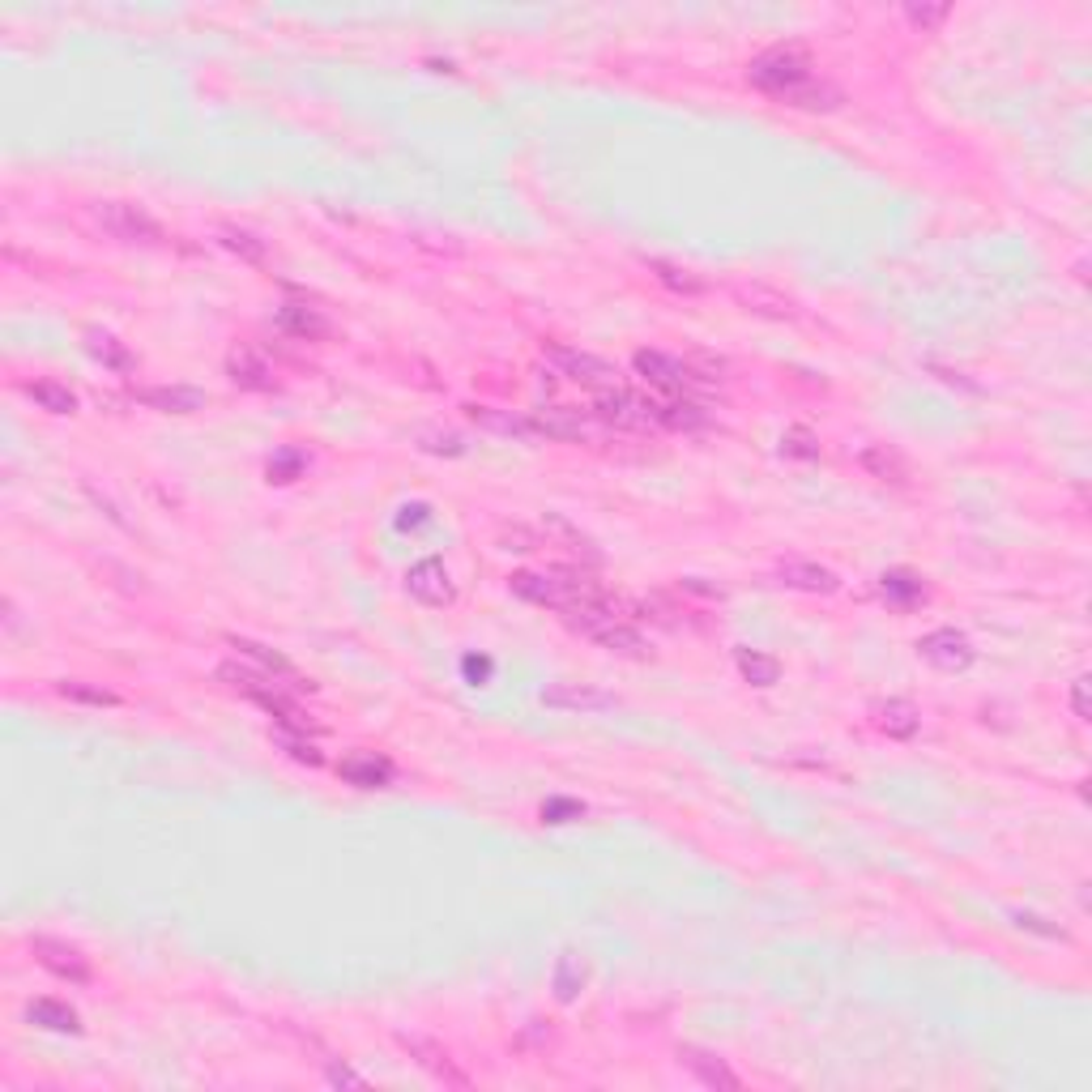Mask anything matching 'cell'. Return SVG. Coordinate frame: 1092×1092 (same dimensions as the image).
Segmentation results:
<instances>
[{
	"mask_svg": "<svg viewBox=\"0 0 1092 1092\" xmlns=\"http://www.w3.org/2000/svg\"><path fill=\"white\" fill-rule=\"evenodd\" d=\"M747 78H751L760 90L786 98V94H794L798 86L811 82L816 73H811V56H806V52H798V48H772V52H764V56L751 60Z\"/></svg>",
	"mask_w": 1092,
	"mask_h": 1092,
	"instance_id": "cell-1",
	"label": "cell"
},
{
	"mask_svg": "<svg viewBox=\"0 0 1092 1092\" xmlns=\"http://www.w3.org/2000/svg\"><path fill=\"white\" fill-rule=\"evenodd\" d=\"M94 218L102 223V231L124 239V243H158L163 239V227L146 214V209H137L128 201H102L94 209Z\"/></svg>",
	"mask_w": 1092,
	"mask_h": 1092,
	"instance_id": "cell-2",
	"label": "cell"
},
{
	"mask_svg": "<svg viewBox=\"0 0 1092 1092\" xmlns=\"http://www.w3.org/2000/svg\"><path fill=\"white\" fill-rule=\"evenodd\" d=\"M631 367H637L653 389H661L666 397H679L683 389H691V384H704L709 376H700L691 372V363H679L671 355H661V350H637V359H631Z\"/></svg>",
	"mask_w": 1092,
	"mask_h": 1092,
	"instance_id": "cell-3",
	"label": "cell"
},
{
	"mask_svg": "<svg viewBox=\"0 0 1092 1092\" xmlns=\"http://www.w3.org/2000/svg\"><path fill=\"white\" fill-rule=\"evenodd\" d=\"M918 653L935 666V671H947V675H956V671H969L973 666V641L965 637V631L956 627H935L926 631V637L918 641Z\"/></svg>",
	"mask_w": 1092,
	"mask_h": 1092,
	"instance_id": "cell-4",
	"label": "cell"
},
{
	"mask_svg": "<svg viewBox=\"0 0 1092 1092\" xmlns=\"http://www.w3.org/2000/svg\"><path fill=\"white\" fill-rule=\"evenodd\" d=\"M551 363H555L563 376H568V380H577V384H589V389H597V393H611V389H619V372H615L607 359L585 355V350L555 346V350H551Z\"/></svg>",
	"mask_w": 1092,
	"mask_h": 1092,
	"instance_id": "cell-5",
	"label": "cell"
},
{
	"mask_svg": "<svg viewBox=\"0 0 1092 1092\" xmlns=\"http://www.w3.org/2000/svg\"><path fill=\"white\" fill-rule=\"evenodd\" d=\"M30 952L39 956L43 969H52V973L64 977V981H73V985H86V981H90V961L78 952L73 943H60V939L39 935V939H30Z\"/></svg>",
	"mask_w": 1092,
	"mask_h": 1092,
	"instance_id": "cell-6",
	"label": "cell"
},
{
	"mask_svg": "<svg viewBox=\"0 0 1092 1092\" xmlns=\"http://www.w3.org/2000/svg\"><path fill=\"white\" fill-rule=\"evenodd\" d=\"M231 649H235L243 661H248L253 671H261L265 679L282 683L287 691H307V687H312V683H307V679L295 671V666H291L287 657H277L273 649H265V645H257V641H231Z\"/></svg>",
	"mask_w": 1092,
	"mask_h": 1092,
	"instance_id": "cell-7",
	"label": "cell"
},
{
	"mask_svg": "<svg viewBox=\"0 0 1092 1092\" xmlns=\"http://www.w3.org/2000/svg\"><path fill=\"white\" fill-rule=\"evenodd\" d=\"M406 589H410V597H418L422 607H448L452 597H456V589L448 581V568H444L440 559L414 563V568L406 572Z\"/></svg>",
	"mask_w": 1092,
	"mask_h": 1092,
	"instance_id": "cell-8",
	"label": "cell"
},
{
	"mask_svg": "<svg viewBox=\"0 0 1092 1092\" xmlns=\"http://www.w3.org/2000/svg\"><path fill=\"white\" fill-rule=\"evenodd\" d=\"M602 422L611 427H623V432H641V427H653V414H649V402L645 397H631L623 389H611V393H597V410H593Z\"/></svg>",
	"mask_w": 1092,
	"mask_h": 1092,
	"instance_id": "cell-9",
	"label": "cell"
},
{
	"mask_svg": "<svg viewBox=\"0 0 1092 1092\" xmlns=\"http://www.w3.org/2000/svg\"><path fill=\"white\" fill-rule=\"evenodd\" d=\"M397 1041H402V1050H406L410 1059H414L422 1071H427V1075H436V1080H444V1084H452V1088H466V1084H470L466 1071H456V1067H452V1059H448V1050H444V1045H436V1041H427V1037H414V1033H402Z\"/></svg>",
	"mask_w": 1092,
	"mask_h": 1092,
	"instance_id": "cell-10",
	"label": "cell"
},
{
	"mask_svg": "<svg viewBox=\"0 0 1092 1092\" xmlns=\"http://www.w3.org/2000/svg\"><path fill=\"white\" fill-rule=\"evenodd\" d=\"M530 432H538V436H551V440H585V436H593V422L585 418V414H577V410H568V406H551V410H534L530 418Z\"/></svg>",
	"mask_w": 1092,
	"mask_h": 1092,
	"instance_id": "cell-11",
	"label": "cell"
},
{
	"mask_svg": "<svg viewBox=\"0 0 1092 1092\" xmlns=\"http://www.w3.org/2000/svg\"><path fill=\"white\" fill-rule=\"evenodd\" d=\"M337 772H342V781L359 786V790H380V786H389V781H393V764L384 760V756H376V751H355V756H346V760L337 764Z\"/></svg>",
	"mask_w": 1092,
	"mask_h": 1092,
	"instance_id": "cell-12",
	"label": "cell"
},
{
	"mask_svg": "<svg viewBox=\"0 0 1092 1092\" xmlns=\"http://www.w3.org/2000/svg\"><path fill=\"white\" fill-rule=\"evenodd\" d=\"M589 641H597V645L611 649V653H623V657H645V653H649L645 637H641L637 627H627L619 615H611V619L597 623V627L589 631Z\"/></svg>",
	"mask_w": 1092,
	"mask_h": 1092,
	"instance_id": "cell-13",
	"label": "cell"
},
{
	"mask_svg": "<svg viewBox=\"0 0 1092 1092\" xmlns=\"http://www.w3.org/2000/svg\"><path fill=\"white\" fill-rule=\"evenodd\" d=\"M679 1059H683V1067L687 1071H696V1080L700 1084H709V1088H726V1092H734V1088H743V1080H738L721 1059H713V1054H704V1050H696V1045H683L679 1050Z\"/></svg>",
	"mask_w": 1092,
	"mask_h": 1092,
	"instance_id": "cell-14",
	"label": "cell"
},
{
	"mask_svg": "<svg viewBox=\"0 0 1092 1092\" xmlns=\"http://www.w3.org/2000/svg\"><path fill=\"white\" fill-rule=\"evenodd\" d=\"M137 402H146L150 410H163V414H193L205 406V393L171 384V389H137Z\"/></svg>",
	"mask_w": 1092,
	"mask_h": 1092,
	"instance_id": "cell-15",
	"label": "cell"
},
{
	"mask_svg": "<svg viewBox=\"0 0 1092 1092\" xmlns=\"http://www.w3.org/2000/svg\"><path fill=\"white\" fill-rule=\"evenodd\" d=\"M862 470L875 474L879 482H892V486H905L909 482V466H905V456L888 444H870L862 448Z\"/></svg>",
	"mask_w": 1092,
	"mask_h": 1092,
	"instance_id": "cell-16",
	"label": "cell"
},
{
	"mask_svg": "<svg viewBox=\"0 0 1092 1092\" xmlns=\"http://www.w3.org/2000/svg\"><path fill=\"white\" fill-rule=\"evenodd\" d=\"M86 350L102 363V367H112V372H132L137 359H132V350L124 342H116L108 329H86Z\"/></svg>",
	"mask_w": 1092,
	"mask_h": 1092,
	"instance_id": "cell-17",
	"label": "cell"
},
{
	"mask_svg": "<svg viewBox=\"0 0 1092 1092\" xmlns=\"http://www.w3.org/2000/svg\"><path fill=\"white\" fill-rule=\"evenodd\" d=\"M227 372H231V380L239 384V389H257V393L273 389V372L253 355V350H231Z\"/></svg>",
	"mask_w": 1092,
	"mask_h": 1092,
	"instance_id": "cell-18",
	"label": "cell"
},
{
	"mask_svg": "<svg viewBox=\"0 0 1092 1092\" xmlns=\"http://www.w3.org/2000/svg\"><path fill=\"white\" fill-rule=\"evenodd\" d=\"M30 1025H43L52 1033H82V1020L78 1011L68 1007V1003H56V999H39V1003H30Z\"/></svg>",
	"mask_w": 1092,
	"mask_h": 1092,
	"instance_id": "cell-19",
	"label": "cell"
},
{
	"mask_svg": "<svg viewBox=\"0 0 1092 1092\" xmlns=\"http://www.w3.org/2000/svg\"><path fill=\"white\" fill-rule=\"evenodd\" d=\"M734 661H738V675H743L747 683H756V687H772L781 679V661L760 653V649H734Z\"/></svg>",
	"mask_w": 1092,
	"mask_h": 1092,
	"instance_id": "cell-20",
	"label": "cell"
},
{
	"mask_svg": "<svg viewBox=\"0 0 1092 1092\" xmlns=\"http://www.w3.org/2000/svg\"><path fill=\"white\" fill-rule=\"evenodd\" d=\"M277 321H282V329L295 333V337H325L329 333V321L316 307H307V303H287Z\"/></svg>",
	"mask_w": 1092,
	"mask_h": 1092,
	"instance_id": "cell-21",
	"label": "cell"
},
{
	"mask_svg": "<svg viewBox=\"0 0 1092 1092\" xmlns=\"http://www.w3.org/2000/svg\"><path fill=\"white\" fill-rule=\"evenodd\" d=\"M781 581L794 585V589H811V593H832V589L840 585L836 572L820 568V563H786V568H781Z\"/></svg>",
	"mask_w": 1092,
	"mask_h": 1092,
	"instance_id": "cell-22",
	"label": "cell"
},
{
	"mask_svg": "<svg viewBox=\"0 0 1092 1092\" xmlns=\"http://www.w3.org/2000/svg\"><path fill=\"white\" fill-rule=\"evenodd\" d=\"M26 397H34L48 414H73L78 410V397L68 384H56V380H30L26 384Z\"/></svg>",
	"mask_w": 1092,
	"mask_h": 1092,
	"instance_id": "cell-23",
	"label": "cell"
},
{
	"mask_svg": "<svg viewBox=\"0 0 1092 1092\" xmlns=\"http://www.w3.org/2000/svg\"><path fill=\"white\" fill-rule=\"evenodd\" d=\"M581 991H585V961L577 952H563L555 961V999L559 1003H572Z\"/></svg>",
	"mask_w": 1092,
	"mask_h": 1092,
	"instance_id": "cell-24",
	"label": "cell"
},
{
	"mask_svg": "<svg viewBox=\"0 0 1092 1092\" xmlns=\"http://www.w3.org/2000/svg\"><path fill=\"white\" fill-rule=\"evenodd\" d=\"M879 730H888L892 738H913L918 734V709H913L909 700L879 704Z\"/></svg>",
	"mask_w": 1092,
	"mask_h": 1092,
	"instance_id": "cell-25",
	"label": "cell"
},
{
	"mask_svg": "<svg viewBox=\"0 0 1092 1092\" xmlns=\"http://www.w3.org/2000/svg\"><path fill=\"white\" fill-rule=\"evenodd\" d=\"M547 704H563V709H611L615 700H611L607 691L563 683V687H551V691H547Z\"/></svg>",
	"mask_w": 1092,
	"mask_h": 1092,
	"instance_id": "cell-26",
	"label": "cell"
},
{
	"mask_svg": "<svg viewBox=\"0 0 1092 1092\" xmlns=\"http://www.w3.org/2000/svg\"><path fill=\"white\" fill-rule=\"evenodd\" d=\"M218 239H223V248H231V253L243 257V261H253V265L265 261V239H257L253 231H243V227H223Z\"/></svg>",
	"mask_w": 1092,
	"mask_h": 1092,
	"instance_id": "cell-27",
	"label": "cell"
},
{
	"mask_svg": "<svg viewBox=\"0 0 1092 1092\" xmlns=\"http://www.w3.org/2000/svg\"><path fill=\"white\" fill-rule=\"evenodd\" d=\"M649 269L657 273V282H666L671 291H683V295H700L704 291V277H696L691 269H679L671 261H649Z\"/></svg>",
	"mask_w": 1092,
	"mask_h": 1092,
	"instance_id": "cell-28",
	"label": "cell"
},
{
	"mask_svg": "<svg viewBox=\"0 0 1092 1092\" xmlns=\"http://www.w3.org/2000/svg\"><path fill=\"white\" fill-rule=\"evenodd\" d=\"M307 470V456L299 452V448H282L277 456H269V482H295L299 474Z\"/></svg>",
	"mask_w": 1092,
	"mask_h": 1092,
	"instance_id": "cell-29",
	"label": "cell"
},
{
	"mask_svg": "<svg viewBox=\"0 0 1092 1092\" xmlns=\"http://www.w3.org/2000/svg\"><path fill=\"white\" fill-rule=\"evenodd\" d=\"M926 589H922V581L913 577V572H884V597H892V602H901V607H909V602H918Z\"/></svg>",
	"mask_w": 1092,
	"mask_h": 1092,
	"instance_id": "cell-30",
	"label": "cell"
},
{
	"mask_svg": "<svg viewBox=\"0 0 1092 1092\" xmlns=\"http://www.w3.org/2000/svg\"><path fill=\"white\" fill-rule=\"evenodd\" d=\"M781 452L786 456H802V462H816V456H820V440H816V432H806V427H790L781 436Z\"/></svg>",
	"mask_w": 1092,
	"mask_h": 1092,
	"instance_id": "cell-31",
	"label": "cell"
},
{
	"mask_svg": "<svg viewBox=\"0 0 1092 1092\" xmlns=\"http://www.w3.org/2000/svg\"><path fill=\"white\" fill-rule=\"evenodd\" d=\"M277 743L287 747V756H291V760H299V764H321V751H316V743H312L307 734L282 730V734H277Z\"/></svg>",
	"mask_w": 1092,
	"mask_h": 1092,
	"instance_id": "cell-32",
	"label": "cell"
},
{
	"mask_svg": "<svg viewBox=\"0 0 1092 1092\" xmlns=\"http://www.w3.org/2000/svg\"><path fill=\"white\" fill-rule=\"evenodd\" d=\"M585 816V806L577 802V798H547L542 802V820L547 824H572V820H581Z\"/></svg>",
	"mask_w": 1092,
	"mask_h": 1092,
	"instance_id": "cell-33",
	"label": "cell"
},
{
	"mask_svg": "<svg viewBox=\"0 0 1092 1092\" xmlns=\"http://www.w3.org/2000/svg\"><path fill=\"white\" fill-rule=\"evenodd\" d=\"M905 13H909V22H918L926 30V26H939L947 18V5H909Z\"/></svg>",
	"mask_w": 1092,
	"mask_h": 1092,
	"instance_id": "cell-34",
	"label": "cell"
},
{
	"mask_svg": "<svg viewBox=\"0 0 1092 1092\" xmlns=\"http://www.w3.org/2000/svg\"><path fill=\"white\" fill-rule=\"evenodd\" d=\"M64 696H73V700H86V704H112L116 696L112 691H98V687H82V683H60Z\"/></svg>",
	"mask_w": 1092,
	"mask_h": 1092,
	"instance_id": "cell-35",
	"label": "cell"
},
{
	"mask_svg": "<svg viewBox=\"0 0 1092 1092\" xmlns=\"http://www.w3.org/2000/svg\"><path fill=\"white\" fill-rule=\"evenodd\" d=\"M329 1084H346V1088H363V1075H355L350 1067H329Z\"/></svg>",
	"mask_w": 1092,
	"mask_h": 1092,
	"instance_id": "cell-36",
	"label": "cell"
},
{
	"mask_svg": "<svg viewBox=\"0 0 1092 1092\" xmlns=\"http://www.w3.org/2000/svg\"><path fill=\"white\" fill-rule=\"evenodd\" d=\"M1071 704H1075V717H1080V721H1088V679H1080V683H1075V696H1071Z\"/></svg>",
	"mask_w": 1092,
	"mask_h": 1092,
	"instance_id": "cell-37",
	"label": "cell"
},
{
	"mask_svg": "<svg viewBox=\"0 0 1092 1092\" xmlns=\"http://www.w3.org/2000/svg\"><path fill=\"white\" fill-rule=\"evenodd\" d=\"M422 517H427V504H414V508H402V517H397V525L406 530V525H418Z\"/></svg>",
	"mask_w": 1092,
	"mask_h": 1092,
	"instance_id": "cell-38",
	"label": "cell"
},
{
	"mask_svg": "<svg viewBox=\"0 0 1092 1092\" xmlns=\"http://www.w3.org/2000/svg\"><path fill=\"white\" fill-rule=\"evenodd\" d=\"M486 671H491V661H478V657H466V675H478V679H482Z\"/></svg>",
	"mask_w": 1092,
	"mask_h": 1092,
	"instance_id": "cell-39",
	"label": "cell"
}]
</instances>
